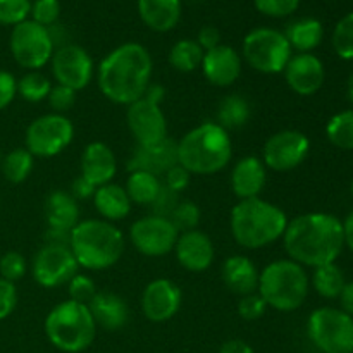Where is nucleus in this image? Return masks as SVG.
I'll use <instances>...</instances> for the list:
<instances>
[{
    "instance_id": "nucleus-1",
    "label": "nucleus",
    "mask_w": 353,
    "mask_h": 353,
    "mask_svg": "<svg viewBox=\"0 0 353 353\" xmlns=\"http://www.w3.org/2000/svg\"><path fill=\"white\" fill-rule=\"evenodd\" d=\"M281 240L288 259L316 269L336 262L343 252V223L333 214L307 212L288 221Z\"/></svg>"
},
{
    "instance_id": "nucleus-2",
    "label": "nucleus",
    "mask_w": 353,
    "mask_h": 353,
    "mask_svg": "<svg viewBox=\"0 0 353 353\" xmlns=\"http://www.w3.org/2000/svg\"><path fill=\"white\" fill-rule=\"evenodd\" d=\"M154 61L147 48L128 41L110 50L95 69L100 93L117 105H130L145 95L152 83Z\"/></svg>"
},
{
    "instance_id": "nucleus-3",
    "label": "nucleus",
    "mask_w": 353,
    "mask_h": 353,
    "mask_svg": "<svg viewBox=\"0 0 353 353\" xmlns=\"http://www.w3.org/2000/svg\"><path fill=\"white\" fill-rule=\"evenodd\" d=\"M288 221L281 207L257 196L240 200L231 209L230 230L240 247L259 250L281 240Z\"/></svg>"
},
{
    "instance_id": "nucleus-4",
    "label": "nucleus",
    "mask_w": 353,
    "mask_h": 353,
    "mask_svg": "<svg viewBox=\"0 0 353 353\" xmlns=\"http://www.w3.org/2000/svg\"><path fill=\"white\" fill-rule=\"evenodd\" d=\"M233 159L230 131L216 121H205L192 128L178 141V164L190 174L210 176L221 172Z\"/></svg>"
},
{
    "instance_id": "nucleus-5",
    "label": "nucleus",
    "mask_w": 353,
    "mask_h": 353,
    "mask_svg": "<svg viewBox=\"0 0 353 353\" xmlns=\"http://www.w3.org/2000/svg\"><path fill=\"white\" fill-rule=\"evenodd\" d=\"M69 248L79 269L105 271L121 261L126 248V238L114 223L85 219L72 228Z\"/></svg>"
},
{
    "instance_id": "nucleus-6",
    "label": "nucleus",
    "mask_w": 353,
    "mask_h": 353,
    "mask_svg": "<svg viewBox=\"0 0 353 353\" xmlns=\"http://www.w3.org/2000/svg\"><path fill=\"white\" fill-rule=\"evenodd\" d=\"M310 278L305 268L292 259L269 262L259 276L257 293L269 309L278 312H295L309 296Z\"/></svg>"
},
{
    "instance_id": "nucleus-7",
    "label": "nucleus",
    "mask_w": 353,
    "mask_h": 353,
    "mask_svg": "<svg viewBox=\"0 0 353 353\" xmlns=\"http://www.w3.org/2000/svg\"><path fill=\"white\" fill-rule=\"evenodd\" d=\"M45 336L64 353H81L92 347L97 324L88 305L69 299L57 303L45 317Z\"/></svg>"
},
{
    "instance_id": "nucleus-8",
    "label": "nucleus",
    "mask_w": 353,
    "mask_h": 353,
    "mask_svg": "<svg viewBox=\"0 0 353 353\" xmlns=\"http://www.w3.org/2000/svg\"><path fill=\"white\" fill-rule=\"evenodd\" d=\"M292 55L293 50L285 33L274 28H255L243 38L241 45V59L262 74L283 72Z\"/></svg>"
},
{
    "instance_id": "nucleus-9",
    "label": "nucleus",
    "mask_w": 353,
    "mask_h": 353,
    "mask_svg": "<svg viewBox=\"0 0 353 353\" xmlns=\"http://www.w3.org/2000/svg\"><path fill=\"white\" fill-rule=\"evenodd\" d=\"M307 334L321 353H353V317L334 307H319L307 321Z\"/></svg>"
},
{
    "instance_id": "nucleus-10",
    "label": "nucleus",
    "mask_w": 353,
    "mask_h": 353,
    "mask_svg": "<svg viewBox=\"0 0 353 353\" xmlns=\"http://www.w3.org/2000/svg\"><path fill=\"white\" fill-rule=\"evenodd\" d=\"M74 140V124L64 114H43L30 123L24 133V148L33 157L50 159L62 154Z\"/></svg>"
},
{
    "instance_id": "nucleus-11",
    "label": "nucleus",
    "mask_w": 353,
    "mask_h": 353,
    "mask_svg": "<svg viewBox=\"0 0 353 353\" xmlns=\"http://www.w3.org/2000/svg\"><path fill=\"white\" fill-rule=\"evenodd\" d=\"M9 48L14 61L26 71H40L41 68L50 64L55 52L48 28L40 26L31 19L23 21L12 28Z\"/></svg>"
},
{
    "instance_id": "nucleus-12",
    "label": "nucleus",
    "mask_w": 353,
    "mask_h": 353,
    "mask_svg": "<svg viewBox=\"0 0 353 353\" xmlns=\"http://www.w3.org/2000/svg\"><path fill=\"white\" fill-rule=\"evenodd\" d=\"M76 272H79V265L68 245L45 243L31 261V276L45 290L68 285Z\"/></svg>"
},
{
    "instance_id": "nucleus-13",
    "label": "nucleus",
    "mask_w": 353,
    "mask_h": 353,
    "mask_svg": "<svg viewBox=\"0 0 353 353\" xmlns=\"http://www.w3.org/2000/svg\"><path fill=\"white\" fill-rule=\"evenodd\" d=\"M179 231L169 217L148 216L140 217L130 226V241L145 257H164L174 250Z\"/></svg>"
},
{
    "instance_id": "nucleus-14",
    "label": "nucleus",
    "mask_w": 353,
    "mask_h": 353,
    "mask_svg": "<svg viewBox=\"0 0 353 353\" xmlns=\"http://www.w3.org/2000/svg\"><path fill=\"white\" fill-rule=\"evenodd\" d=\"M310 152V140L296 130H281L271 134L262 148V162L276 172H288L305 162Z\"/></svg>"
},
{
    "instance_id": "nucleus-15",
    "label": "nucleus",
    "mask_w": 353,
    "mask_h": 353,
    "mask_svg": "<svg viewBox=\"0 0 353 353\" xmlns=\"http://www.w3.org/2000/svg\"><path fill=\"white\" fill-rule=\"evenodd\" d=\"M52 76L55 83L81 92L95 76V64L88 52L76 43H65L55 48L50 59Z\"/></svg>"
},
{
    "instance_id": "nucleus-16",
    "label": "nucleus",
    "mask_w": 353,
    "mask_h": 353,
    "mask_svg": "<svg viewBox=\"0 0 353 353\" xmlns=\"http://www.w3.org/2000/svg\"><path fill=\"white\" fill-rule=\"evenodd\" d=\"M126 124L137 145H154L168 138V119L155 102L141 97L126 109Z\"/></svg>"
},
{
    "instance_id": "nucleus-17",
    "label": "nucleus",
    "mask_w": 353,
    "mask_h": 353,
    "mask_svg": "<svg viewBox=\"0 0 353 353\" xmlns=\"http://www.w3.org/2000/svg\"><path fill=\"white\" fill-rule=\"evenodd\" d=\"M183 293L174 281L157 278L145 286L141 293V312L150 323L161 324L171 321L181 309Z\"/></svg>"
},
{
    "instance_id": "nucleus-18",
    "label": "nucleus",
    "mask_w": 353,
    "mask_h": 353,
    "mask_svg": "<svg viewBox=\"0 0 353 353\" xmlns=\"http://www.w3.org/2000/svg\"><path fill=\"white\" fill-rule=\"evenodd\" d=\"M283 76L292 92L300 97H310L323 88L326 69L317 55L293 54L283 71Z\"/></svg>"
},
{
    "instance_id": "nucleus-19",
    "label": "nucleus",
    "mask_w": 353,
    "mask_h": 353,
    "mask_svg": "<svg viewBox=\"0 0 353 353\" xmlns=\"http://www.w3.org/2000/svg\"><path fill=\"white\" fill-rule=\"evenodd\" d=\"M203 78L217 88H228L234 85L243 71V59L240 52L234 50L230 45H217L212 50L203 54L202 65Z\"/></svg>"
},
{
    "instance_id": "nucleus-20",
    "label": "nucleus",
    "mask_w": 353,
    "mask_h": 353,
    "mask_svg": "<svg viewBox=\"0 0 353 353\" xmlns=\"http://www.w3.org/2000/svg\"><path fill=\"white\" fill-rule=\"evenodd\" d=\"M174 255L178 264L188 272H203L214 264L216 248L207 233L200 230L179 233L174 245Z\"/></svg>"
},
{
    "instance_id": "nucleus-21",
    "label": "nucleus",
    "mask_w": 353,
    "mask_h": 353,
    "mask_svg": "<svg viewBox=\"0 0 353 353\" xmlns=\"http://www.w3.org/2000/svg\"><path fill=\"white\" fill-rule=\"evenodd\" d=\"M178 164V141L164 138L154 145H137L128 161V171H147L162 176Z\"/></svg>"
},
{
    "instance_id": "nucleus-22",
    "label": "nucleus",
    "mask_w": 353,
    "mask_h": 353,
    "mask_svg": "<svg viewBox=\"0 0 353 353\" xmlns=\"http://www.w3.org/2000/svg\"><path fill=\"white\" fill-rule=\"evenodd\" d=\"M116 174L117 161L109 145L103 141H92L83 148L79 157V176L99 188L107 183H112Z\"/></svg>"
},
{
    "instance_id": "nucleus-23",
    "label": "nucleus",
    "mask_w": 353,
    "mask_h": 353,
    "mask_svg": "<svg viewBox=\"0 0 353 353\" xmlns=\"http://www.w3.org/2000/svg\"><path fill=\"white\" fill-rule=\"evenodd\" d=\"M265 183H268V168L257 155L241 157L231 169V192L240 200L261 196L265 188Z\"/></svg>"
},
{
    "instance_id": "nucleus-24",
    "label": "nucleus",
    "mask_w": 353,
    "mask_h": 353,
    "mask_svg": "<svg viewBox=\"0 0 353 353\" xmlns=\"http://www.w3.org/2000/svg\"><path fill=\"white\" fill-rule=\"evenodd\" d=\"M88 309L97 327H102L103 331H109V333L123 330L130 319V307H128L126 300L117 293L107 292V290L97 292L92 302L88 303Z\"/></svg>"
},
{
    "instance_id": "nucleus-25",
    "label": "nucleus",
    "mask_w": 353,
    "mask_h": 353,
    "mask_svg": "<svg viewBox=\"0 0 353 353\" xmlns=\"http://www.w3.org/2000/svg\"><path fill=\"white\" fill-rule=\"evenodd\" d=\"M259 276H261V271L247 255H230L221 268L224 286L240 296L257 292Z\"/></svg>"
},
{
    "instance_id": "nucleus-26",
    "label": "nucleus",
    "mask_w": 353,
    "mask_h": 353,
    "mask_svg": "<svg viewBox=\"0 0 353 353\" xmlns=\"http://www.w3.org/2000/svg\"><path fill=\"white\" fill-rule=\"evenodd\" d=\"M138 14L148 30L168 33L181 19V0H138Z\"/></svg>"
},
{
    "instance_id": "nucleus-27",
    "label": "nucleus",
    "mask_w": 353,
    "mask_h": 353,
    "mask_svg": "<svg viewBox=\"0 0 353 353\" xmlns=\"http://www.w3.org/2000/svg\"><path fill=\"white\" fill-rule=\"evenodd\" d=\"M95 210L99 212L100 219L109 221V223H119L130 216L133 209V202L128 196L124 186L116 185V183H107V185L99 186L92 196Z\"/></svg>"
},
{
    "instance_id": "nucleus-28",
    "label": "nucleus",
    "mask_w": 353,
    "mask_h": 353,
    "mask_svg": "<svg viewBox=\"0 0 353 353\" xmlns=\"http://www.w3.org/2000/svg\"><path fill=\"white\" fill-rule=\"evenodd\" d=\"M45 221L50 230H61L71 233L79 223L78 200L64 190H54L45 200Z\"/></svg>"
},
{
    "instance_id": "nucleus-29",
    "label": "nucleus",
    "mask_w": 353,
    "mask_h": 353,
    "mask_svg": "<svg viewBox=\"0 0 353 353\" xmlns=\"http://www.w3.org/2000/svg\"><path fill=\"white\" fill-rule=\"evenodd\" d=\"M283 33L292 50H296V54H312L323 41L324 28L319 19L302 17V19L292 21Z\"/></svg>"
},
{
    "instance_id": "nucleus-30",
    "label": "nucleus",
    "mask_w": 353,
    "mask_h": 353,
    "mask_svg": "<svg viewBox=\"0 0 353 353\" xmlns=\"http://www.w3.org/2000/svg\"><path fill=\"white\" fill-rule=\"evenodd\" d=\"M216 117V123L219 124V126H223L226 131L240 130V128H243L252 117L250 102H248L245 97H241L240 93L226 95L221 100L219 105H217Z\"/></svg>"
},
{
    "instance_id": "nucleus-31",
    "label": "nucleus",
    "mask_w": 353,
    "mask_h": 353,
    "mask_svg": "<svg viewBox=\"0 0 353 353\" xmlns=\"http://www.w3.org/2000/svg\"><path fill=\"white\" fill-rule=\"evenodd\" d=\"M161 188L162 179L147 171H130L126 185H124V190L133 205L137 203L141 207H150L157 199Z\"/></svg>"
},
{
    "instance_id": "nucleus-32",
    "label": "nucleus",
    "mask_w": 353,
    "mask_h": 353,
    "mask_svg": "<svg viewBox=\"0 0 353 353\" xmlns=\"http://www.w3.org/2000/svg\"><path fill=\"white\" fill-rule=\"evenodd\" d=\"M345 283H347L345 272L341 271V268H338L336 262L316 268L312 276H310V285L316 290L317 295L327 300L338 299L341 290H343Z\"/></svg>"
},
{
    "instance_id": "nucleus-33",
    "label": "nucleus",
    "mask_w": 353,
    "mask_h": 353,
    "mask_svg": "<svg viewBox=\"0 0 353 353\" xmlns=\"http://www.w3.org/2000/svg\"><path fill=\"white\" fill-rule=\"evenodd\" d=\"M34 168V157L24 147L14 148L6 154L0 162V171L3 178L12 185H21L30 178Z\"/></svg>"
},
{
    "instance_id": "nucleus-34",
    "label": "nucleus",
    "mask_w": 353,
    "mask_h": 353,
    "mask_svg": "<svg viewBox=\"0 0 353 353\" xmlns=\"http://www.w3.org/2000/svg\"><path fill=\"white\" fill-rule=\"evenodd\" d=\"M205 52L202 50L195 40L190 38H183V40L176 41L169 50V64L172 69L179 72H193L200 69L202 65V59Z\"/></svg>"
},
{
    "instance_id": "nucleus-35",
    "label": "nucleus",
    "mask_w": 353,
    "mask_h": 353,
    "mask_svg": "<svg viewBox=\"0 0 353 353\" xmlns=\"http://www.w3.org/2000/svg\"><path fill=\"white\" fill-rule=\"evenodd\" d=\"M326 137L340 150H353V109L334 114L327 121Z\"/></svg>"
},
{
    "instance_id": "nucleus-36",
    "label": "nucleus",
    "mask_w": 353,
    "mask_h": 353,
    "mask_svg": "<svg viewBox=\"0 0 353 353\" xmlns=\"http://www.w3.org/2000/svg\"><path fill=\"white\" fill-rule=\"evenodd\" d=\"M52 81L40 71H26V74L17 79V95L30 103L47 100L52 90Z\"/></svg>"
},
{
    "instance_id": "nucleus-37",
    "label": "nucleus",
    "mask_w": 353,
    "mask_h": 353,
    "mask_svg": "<svg viewBox=\"0 0 353 353\" xmlns=\"http://www.w3.org/2000/svg\"><path fill=\"white\" fill-rule=\"evenodd\" d=\"M331 41H333V48L338 57L353 61V12L338 21Z\"/></svg>"
},
{
    "instance_id": "nucleus-38",
    "label": "nucleus",
    "mask_w": 353,
    "mask_h": 353,
    "mask_svg": "<svg viewBox=\"0 0 353 353\" xmlns=\"http://www.w3.org/2000/svg\"><path fill=\"white\" fill-rule=\"evenodd\" d=\"M200 217H202V210L192 200H179V203L176 205L174 212L171 214L169 219L172 221V224L176 226V230L179 233H185V231L199 230Z\"/></svg>"
},
{
    "instance_id": "nucleus-39",
    "label": "nucleus",
    "mask_w": 353,
    "mask_h": 353,
    "mask_svg": "<svg viewBox=\"0 0 353 353\" xmlns=\"http://www.w3.org/2000/svg\"><path fill=\"white\" fill-rule=\"evenodd\" d=\"M31 10V0H0V24L16 26L28 19Z\"/></svg>"
},
{
    "instance_id": "nucleus-40",
    "label": "nucleus",
    "mask_w": 353,
    "mask_h": 353,
    "mask_svg": "<svg viewBox=\"0 0 353 353\" xmlns=\"http://www.w3.org/2000/svg\"><path fill=\"white\" fill-rule=\"evenodd\" d=\"M30 16L31 21L38 23L40 26H54L61 16V2L59 0H34L31 2Z\"/></svg>"
},
{
    "instance_id": "nucleus-41",
    "label": "nucleus",
    "mask_w": 353,
    "mask_h": 353,
    "mask_svg": "<svg viewBox=\"0 0 353 353\" xmlns=\"http://www.w3.org/2000/svg\"><path fill=\"white\" fill-rule=\"evenodd\" d=\"M68 292H69V300H74V302L88 305L99 290H97V285L95 281H93V278H90L88 274L76 272V274L71 278V281L68 283Z\"/></svg>"
},
{
    "instance_id": "nucleus-42",
    "label": "nucleus",
    "mask_w": 353,
    "mask_h": 353,
    "mask_svg": "<svg viewBox=\"0 0 353 353\" xmlns=\"http://www.w3.org/2000/svg\"><path fill=\"white\" fill-rule=\"evenodd\" d=\"M28 271V262L19 252H7L0 257V278L10 283L19 281Z\"/></svg>"
},
{
    "instance_id": "nucleus-43",
    "label": "nucleus",
    "mask_w": 353,
    "mask_h": 353,
    "mask_svg": "<svg viewBox=\"0 0 353 353\" xmlns=\"http://www.w3.org/2000/svg\"><path fill=\"white\" fill-rule=\"evenodd\" d=\"M76 100H78V92H76V90L57 85V83L52 86L50 93H48L47 97V102L48 105H50L52 112L64 114V116L65 112H69V110L76 105Z\"/></svg>"
},
{
    "instance_id": "nucleus-44",
    "label": "nucleus",
    "mask_w": 353,
    "mask_h": 353,
    "mask_svg": "<svg viewBox=\"0 0 353 353\" xmlns=\"http://www.w3.org/2000/svg\"><path fill=\"white\" fill-rule=\"evenodd\" d=\"M268 303H265V300L257 292L240 296V302H238V314L245 321L261 319L268 312Z\"/></svg>"
},
{
    "instance_id": "nucleus-45",
    "label": "nucleus",
    "mask_w": 353,
    "mask_h": 353,
    "mask_svg": "<svg viewBox=\"0 0 353 353\" xmlns=\"http://www.w3.org/2000/svg\"><path fill=\"white\" fill-rule=\"evenodd\" d=\"M255 9L269 17H288L299 9L300 0H254Z\"/></svg>"
},
{
    "instance_id": "nucleus-46",
    "label": "nucleus",
    "mask_w": 353,
    "mask_h": 353,
    "mask_svg": "<svg viewBox=\"0 0 353 353\" xmlns=\"http://www.w3.org/2000/svg\"><path fill=\"white\" fill-rule=\"evenodd\" d=\"M162 185L165 186V188H169L171 192L174 193H181L185 192L186 188L190 186V181H192V174H190L188 171H186L183 165L176 164L174 168L169 169L168 172H165L164 176H162Z\"/></svg>"
},
{
    "instance_id": "nucleus-47",
    "label": "nucleus",
    "mask_w": 353,
    "mask_h": 353,
    "mask_svg": "<svg viewBox=\"0 0 353 353\" xmlns=\"http://www.w3.org/2000/svg\"><path fill=\"white\" fill-rule=\"evenodd\" d=\"M179 200L181 199H179L178 193L171 192V190L165 188V186L162 185L157 199H155L154 203L150 205L152 214H155V216H162V217H171V214L174 212L176 205L179 203Z\"/></svg>"
},
{
    "instance_id": "nucleus-48",
    "label": "nucleus",
    "mask_w": 353,
    "mask_h": 353,
    "mask_svg": "<svg viewBox=\"0 0 353 353\" xmlns=\"http://www.w3.org/2000/svg\"><path fill=\"white\" fill-rule=\"evenodd\" d=\"M17 307L16 283L0 278V321L7 319Z\"/></svg>"
},
{
    "instance_id": "nucleus-49",
    "label": "nucleus",
    "mask_w": 353,
    "mask_h": 353,
    "mask_svg": "<svg viewBox=\"0 0 353 353\" xmlns=\"http://www.w3.org/2000/svg\"><path fill=\"white\" fill-rule=\"evenodd\" d=\"M17 97V79L12 72L0 69V110L7 109Z\"/></svg>"
},
{
    "instance_id": "nucleus-50",
    "label": "nucleus",
    "mask_w": 353,
    "mask_h": 353,
    "mask_svg": "<svg viewBox=\"0 0 353 353\" xmlns=\"http://www.w3.org/2000/svg\"><path fill=\"white\" fill-rule=\"evenodd\" d=\"M196 43L202 47L203 52L212 50L217 45H221V31L216 26H203L200 28L199 34H196Z\"/></svg>"
},
{
    "instance_id": "nucleus-51",
    "label": "nucleus",
    "mask_w": 353,
    "mask_h": 353,
    "mask_svg": "<svg viewBox=\"0 0 353 353\" xmlns=\"http://www.w3.org/2000/svg\"><path fill=\"white\" fill-rule=\"evenodd\" d=\"M95 190L97 186L92 185L88 179H85L83 176H78V178H74V181L71 183V192L69 193H71L76 200H88L92 199Z\"/></svg>"
},
{
    "instance_id": "nucleus-52",
    "label": "nucleus",
    "mask_w": 353,
    "mask_h": 353,
    "mask_svg": "<svg viewBox=\"0 0 353 353\" xmlns=\"http://www.w3.org/2000/svg\"><path fill=\"white\" fill-rule=\"evenodd\" d=\"M217 353H255L250 343H247L245 340L240 338H233V340H228L221 345V348Z\"/></svg>"
},
{
    "instance_id": "nucleus-53",
    "label": "nucleus",
    "mask_w": 353,
    "mask_h": 353,
    "mask_svg": "<svg viewBox=\"0 0 353 353\" xmlns=\"http://www.w3.org/2000/svg\"><path fill=\"white\" fill-rule=\"evenodd\" d=\"M338 300H340V309L353 317V281L345 283Z\"/></svg>"
},
{
    "instance_id": "nucleus-54",
    "label": "nucleus",
    "mask_w": 353,
    "mask_h": 353,
    "mask_svg": "<svg viewBox=\"0 0 353 353\" xmlns=\"http://www.w3.org/2000/svg\"><path fill=\"white\" fill-rule=\"evenodd\" d=\"M69 238H71V233H68V231L50 230V228H47V231H45V243L68 245L69 247Z\"/></svg>"
},
{
    "instance_id": "nucleus-55",
    "label": "nucleus",
    "mask_w": 353,
    "mask_h": 353,
    "mask_svg": "<svg viewBox=\"0 0 353 353\" xmlns=\"http://www.w3.org/2000/svg\"><path fill=\"white\" fill-rule=\"evenodd\" d=\"M143 97H145V99L150 100V102H155V103H159V105H161V103L164 102L165 88L162 85H157V83H150Z\"/></svg>"
},
{
    "instance_id": "nucleus-56",
    "label": "nucleus",
    "mask_w": 353,
    "mask_h": 353,
    "mask_svg": "<svg viewBox=\"0 0 353 353\" xmlns=\"http://www.w3.org/2000/svg\"><path fill=\"white\" fill-rule=\"evenodd\" d=\"M343 223V236H345V247H348L353 252V212L345 217Z\"/></svg>"
},
{
    "instance_id": "nucleus-57",
    "label": "nucleus",
    "mask_w": 353,
    "mask_h": 353,
    "mask_svg": "<svg viewBox=\"0 0 353 353\" xmlns=\"http://www.w3.org/2000/svg\"><path fill=\"white\" fill-rule=\"evenodd\" d=\"M347 97H348V100H350V103L353 105V72L350 74V78H348V85H347Z\"/></svg>"
},
{
    "instance_id": "nucleus-58",
    "label": "nucleus",
    "mask_w": 353,
    "mask_h": 353,
    "mask_svg": "<svg viewBox=\"0 0 353 353\" xmlns=\"http://www.w3.org/2000/svg\"><path fill=\"white\" fill-rule=\"evenodd\" d=\"M350 190H352V195H353V179H352V186H350Z\"/></svg>"
},
{
    "instance_id": "nucleus-59",
    "label": "nucleus",
    "mask_w": 353,
    "mask_h": 353,
    "mask_svg": "<svg viewBox=\"0 0 353 353\" xmlns=\"http://www.w3.org/2000/svg\"><path fill=\"white\" fill-rule=\"evenodd\" d=\"M0 162H2V154H0Z\"/></svg>"
}]
</instances>
